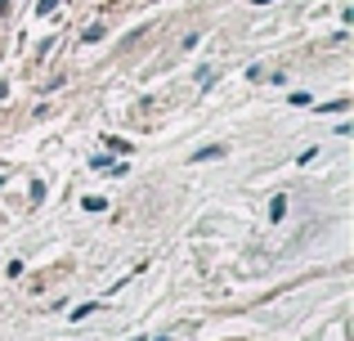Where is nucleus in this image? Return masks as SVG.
<instances>
[{"mask_svg": "<svg viewBox=\"0 0 354 341\" xmlns=\"http://www.w3.org/2000/svg\"><path fill=\"white\" fill-rule=\"evenodd\" d=\"M220 153H225V149H220V144H211V149H198L193 158H198V162H211V158H220Z\"/></svg>", "mask_w": 354, "mask_h": 341, "instance_id": "obj_1", "label": "nucleus"}, {"mask_svg": "<svg viewBox=\"0 0 354 341\" xmlns=\"http://www.w3.org/2000/svg\"><path fill=\"white\" fill-rule=\"evenodd\" d=\"M54 5H63V0H41V5H36V14H50Z\"/></svg>", "mask_w": 354, "mask_h": 341, "instance_id": "obj_2", "label": "nucleus"}]
</instances>
